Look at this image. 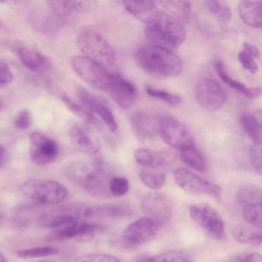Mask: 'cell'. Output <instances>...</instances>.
I'll use <instances>...</instances> for the list:
<instances>
[{
    "instance_id": "obj_12",
    "label": "cell",
    "mask_w": 262,
    "mask_h": 262,
    "mask_svg": "<svg viewBox=\"0 0 262 262\" xmlns=\"http://www.w3.org/2000/svg\"><path fill=\"white\" fill-rule=\"evenodd\" d=\"M194 91L199 104L208 111L218 110L226 99L225 93L220 83L210 77L200 78L196 83Z\"/></svg>"
},
{
    "instance_id": "obj_40",
    "label": "cell",
    "mask_w": 262,
    "mask_h": 262,
    "mask_svg": "<svg viewBox=\"0 0 262 262\" xmlns=\"http://www.w3.org/2000/svg\"><path fill=\"white\" fill-rule=\"evenodd\" d=\"M74 262H120L115 256L107 254H85L77 257Z\"/></svg>"
},
{
    "instance_id": "obj_2",
    "label": "cell",
    "mask_w": 262,
    "mask_h": 262,
    "mask_svg": "<svg viewBox=\"0 0 262 262\" xmlns=\"http://www.w3.org/2000/svg\"><path fill=\"white\" fill-rule=\"evenodd\" d=\"M67 177L90 194L103 196L110 190L108 174L100 160L78 161L71 164L66 169Z\"/></svg>"
},
{
    "instance_id": "obj_27",
    "label": "cell",
    "mask_w": 262,
    "mask_h": 262,
    "mask_svg": "<svg viewBox=\"0 0 262 262\" xmlns=\"http://www.w3.org/2000/svg\"><path fill=\"white\" fill-rule=\"evenodd\" d=\"M232 234L237 241L243 244L262 245V230L252 226H236L233 229Z\"/></svg>"
},
{
    "instance_id": "obj_37",
    "label": "cell",
    "mask_w": 262,
    "mask_h": 262,
    "mask_svg": "<svg viewBox=\"0 0 262 262\" xmlns=\"http://www.w3.org/2000/svg\"><path fill=\"white\" fill-rule=\"evenodd\" d=\"M153 262H192L190 256L185 252L172 250L152 257Z\"/></svg>"
},
{
    "instance_id": "obj_14",
    "label": "cell",
    "mask_w": 262,
    "mask_h": 262,
    "mask_svg": "<svg viewBox=\"0 0 262 262\" xmlns=\"http://www.w3.org/2000/svg\"><path fill=\"white\" fill-rule=\"evenodd\" d=\"M85 122H78L70 129L69 137L74 146L88 154L97 153L100 148L99 138L91 126Z\"/></svg>"
},
{
    "instance_id": "obj_18",
    "label": "cell",
    "mask_w": 262,
    "mask_h": 262,
    "mask_svg": "<svg viewBox=\"0 0 262 262\" xmlns=\"http://www.w3.org/2000/svg\"><path fill=\"white\" fill-rule=\"evenodd\" d=\"M130 123L134 134L142 141L151 139L159 132V116L148 112L134 113L130 116Z\"/></svg>"
},
{
    "instance_id": "obj_33",
    "label": "cell",
    "mask_w": 262,
    "mask_h": 262,
    "mask_svg": "<svg viewBox=\"0 0 262 262\" xmlns=\"http://www.w3.org/2000/svg\"><path fill=\"white\" fill-rule=\"evenodd\" d=\"M58 253L59 250L56 248L41 246L19 250L17 252V255L22 258H33L56 255Z\"/></svg>"
},
{
    "instance_id": "obj_17",
    "label": "cell",
    "mask_w": 262,
    "mask_h": 262,
    "mask_svg": "<svg viewBox=\"0 0 262 262\" xmlns=\"http://www.w3.org/2000/svg\"><path fill=\"white\" fill-rule=\"evenodd\" d=\"M107 91L113 100L123 108L131 107L137 98V91L134 84L117 73H113Z\"/></svg>"
},
{
    "instance_id": "obj_13",
    "label": "cell",
    "mask_w": 262,
    "mask_h": 262,
    "mask_svg": "<svg viewBox=\"0 0 262 262\" xmlns=\"http://www.w3.org/2000/svg\"><path fill=\"white\" fill-rule=\"evenodd\" d=\"M178 185L184 190L193 194H208L217 197L222 189L218 185L201 178L185 168H178L174 172Z\"/></svg>"
},
{
    "instance_id": "obj_28",
    "label": "cell",
    "mask_w": 262,
    "mask_h": 262,
    "mask_svg": "<svg viewBox=\"0 0 262 262\" xmlns=\"http://www.w3.org/2000/svg\"><path fill=\"white\" fill-rule=\"evenodd\" d=\"M180 159L186 165L195 170L204 172L206 169V163L201 151L195 146L180 150Z\"/></svg>"
},
{
    "instance_id": "obj_47",
    "label": "cell",
    "mask_w": 262,
    "mask_h": 262,
    "mask_svg": "<svg viewBox=\"0 0 262 262\" xmlns=\"http://www.w3.org/2000/svg\"><path fill=\"white\" fill-rule=\"evenodd\" d=\"M0 165L2 168L7 160V151L5 147L1 145L0 148Z\"/></svg>"
},
{
    "instance_id": "obj_16",
    "label": "cell",
    "mask_w": 262,
    "mask_h": 262,
    "mask_svg": "<svg viewBox=\"0 0 262 262\" xmlns=\"http://www.w3.org/2000/svg\"><path fill=\"white\" fill-rule=\"evenodd\" d=\"M77 96L87 110L101 118L111 132H114L118 129L114 115L103 100L83 88L78 90Z\"/></svg>"
},
{
    "instance_id": "obj_36",
    "label": "cell",
    "mask_w": 262,
    "mask_h": 262,
    "mask_svg": "<svg viewBox=\"0 0 262 262\" xmlns=\"http://www.w3.org/2000/svg\"><path fill=\"white\" fill-rule=\"evenodd\" d=\"M139 176L144 184L153 189L161 188L165 181V174L160 172L143 171L139 173Z\"/></svg>"
},
{
    "instance_id": "obj_4",
    "label": "cell",
    "mask_w": 262,
    "mask_h": 262,
    "mask_svg": "<svg viewBox=\"0 0 262 262\" xmlns=\"http://www.w3.org/2000/svg\"><path fill=\"white\" fill-rule=\"evenodd\" d=\"M20 193L26 198L37 203L54 205L63 202L68 190L60 183L51 180L30 179L20 186Z\"/></svg>"
},
{
    "instance_id": "obj_1",
    "label": "cell",
    "mask_w": 262,
    "mask_h": 262,
    "mask_svg": "<svg viewBox=\"0 0 262 262\" xmlns=\"http://www.w3.org/2000/svg\"><path fill=\"white\" fill-rule=\"evenodd\" d=\"M145 23V35L151 45L171 51L185 38L183 24L169 13L156 10Z\"/></svg>"
},
{
    "instance_id": "obj_30",
    "label": "cell",
    "mask_w": 262,
    "mask_h": 262,
    "mask_svg": "<svg viewBox=\"0 0 262 262\" xmlns=\"http://www.w3.org/2000/svg\"><path fill=\"white\" fill-rule=\"evenodd\" d=\"M61 100L67 107L74 115L89 124H96L98 120L90 111L77 104L68 95H62Z\"/></svg>"
},
{
    "instance_id": "obj_24",
    "label": "cell",
    "mask_w": 262,
    "mask_h": 262,
    "mask_svg": "<svg viewBox=\"0 0 262 262\" xmlns=\"http://www.w3.org/2000/svg\"><path fill=\"white\" fill-rule=\"evenodd\" d=\"M215 68L220 79L229 86L242 93L249 99H254L258 97L262 93L259 87L249 88L244 83L232 79L226 71L224 65L220 61L215 63Z\"/></svg>"
},
{
    "instance_id": "obj_3",
    "label": "cell",
    "mask_w": 262,
    "mask_h": 262,
    "mask_svg": "<svg viewBox=\"0 0 262 262\" xmlns=\"http://www.w3.org/2000/svg\"><path fill=\"white\" fill-rule=\"evenodd\" d=\"M138 65L150 75L163 77L180 74L182 63L171 51L153 45L143 46L135 54Z\"/></svg>"
},
{
    "instance_id": "obj_42",
    "label": "cell",
    "mask_w": 262,
    "mask_h": 262,
    "mask_svg": "<svg viewBox=\"0 0 262 262\" xmlns=\"http://www.w3.org/2000/svg\"><path fill=\"white\" fill-rule=\"evenodd\" d=\"M238 58L243 68L251 73L255 74L258 71V67L254 58L243 50L238 53Z\"/></svg>"
},
{
    "instance_id": "obj_20",
    "label": "cell",
    "mask_w": 262,
    "mask_h": 262,
    "mask_svg": "<svg viewBox=\"0 0 262 262\" xmlns=\"http://www.w3.org/2000/svg\"><path fill=\"white\" fill-rule=\"evenodd\" d=\"M131 213L132 210L128 205L124 204H117L85 208L84 216L87 217L97 216L116 220L127 217Z\"/></svg>"
},
{
    "instance_id": "obj_34",
    "label": "cell",
    "mask_w": 262,
    "mask_h": 262,
    "mask_svg": "<svg viewBox=\"0 0 262 262\" xmlns=\"http://www.w3.org/2000/svg\"><path fill=\"white\" fill-rule=\"evenodd\" d=\"M208 9L222 22L228 21L231 18L232 13L230 8L215 0H208L204 2Z\"/></svg>"
},
{
    "instance_id": "obj_52",
    "label": "cell",
    "mask_w": 262,
    "mask_h": 262,
    "mask_svg": "<svg viewBox=\"0 0 262 262\" xmlns=\"http://www.w3.org/2000/svg\"><path fill=\"white\" fill-rule=\"evenodd\" d=\"M35 262H52V261H49V260H40V261H35Z\"/></svg>"
},
{
    "instance_id": "obj_50",
    "label": "cell",
    "mask_w": 262,
    "mask_h": 262,
    "mask_svg": "<svg viewBox=\"0 0 262 262\" xmlns=\"http://www.w3.org/2000/svg\"><path fill=\"white\" fill-rule=\"evenodd\" d=\"M262 127V112H257L254 115Z\"/></svg>"
},
{
    "instance_id": "obj_10",
    "label": "cell",
    "mask_w": 262,
    "mask_h": 262,
    "mask_svg": "<svg viewBox=\"0 0 262 262\" xmlns=\"http://www.w3.org/2000/svg\"><path fill=\"white\" fill-rule=\"evenodd\" d=\"M103 229L100 225L79 220L64 227L54 229L47 236L48 241L73 239L90 242Z\"/></svg>"
},
{
    "instance_id": "obj_25",
    "label": "cell",
    "mask_w": 262,
    "mask_h": 262,
    "mask_svg": "<svg viewBox=\"0 0 262 262\" xmlns=\"http://www.w3.org/2000/svg\"><path fill=\"white\" fill-rule=\"evenodd\" d=\"M169 14L183 24H187L191 11V2L189 1H160L159 2Z\"/></svg>"
},
{
    "instance_id": "obj_11",
    "label": "cell",
    "mask_w": 262,
    "mask_h": 262,
    "mask_svg": "<svg viewBox=\"0 0 262 262\" xmlns=\"http://www.w3.org/2000/svg\"><path fill=\"white\" fill-rule=\"evenodd\" d=\"M30 156L36 165L50 164L57 159L59 147L54 140L38 132H33L29 137Z\"/></svg>"
},
{
    "instance_id": "obj_19",
    "label": "cell",
    "mask_w": 262,
    "mask_h": 262,
    "mask_svg": "<svg viewBox=\"0 0 262 262\" xmlns=\"http://www.w3.org/2000/svg\"><path fill=\"white\" fill-rule=\"evenodd\" d=\"M17 52L22 64L32 72L42 73L50 68L49 59L35 49L21 47Z\"/></svg>"
},
{
    "instance_id": "obj_29",
    "label": "cell",
    "mask_w": 262,
    "mask_h": 262,
    "mask_svg": "<svg viewBox=\"0 0 262 262\" xmlns=\"http://www.w3.org/2000/svg\"><path fill=\"white\" fill-rule=\"evenodd\" d=\"M236 198L242 206L262 203V188L251 184L241 186L237 190Z\"/></svg>"
},
{
    "instance_id": "obj_45",
    "label": "cell",
    "mask_w": 262,
    "mask_h": 262,
    "mask_svg": "<svg viewBox=\"0 0 262 262\" xmlns=\"http://www.w3.org/2000/svg\"><path fill=\"white\" fill-rule=\"evenodd\" d=\"M243 51L253 58H257L260 56V53L259 50L255 46L248 42L244 43Z\"/></svg>"
},
{
    "instance_id": "obj_23",
    "label": "cell",
    "mask_w": 262,
    "mask_h": 262,
    "mask_svg": "<svg viewBox=\"0 0 262 262\" xmlns=\"http://www.w3.org/2000/svg\"><path fill=\"white\" fill-rule=\"evenodd\" d=\"M134 157L139 164L156 169L168 164V156L165 152L147 148H139L134 152Z\"/></svg>"
},
{
    "instance_id": "obj_48",
    "label": "cell",
    "mask_w": 262,
    "mask_h": 262,
    "mask_svg": "<svg viewBox=\"0 0 262 262\" xmlns=\"http://www.w3.org/2000/svg\"><path fill=\"white\" fill-rule=\"evenodd\" d=\"M245 254L234 255L222 262H244Z\"/></svg>"
},
{
    "instance_id": "obj_21",
    "label": "cell",
    "mask_w": 262,
    "mask_h": 262,
    "mask_svg": "<svg viewBox=\"0 0 262 262\" xmlns=\"http://www.w3.org/2000/svg\"><path fill=\"white\" fill-rule=\"evenodd\" d=\"M84 210L77 206H69L61 209L50 216L44 223L45 227L52 229H58L80 220L84 215Z\"/></svg>"
},
{
    "instance_id": "obj_9",
    "label": "cell",
    "mask_w": 262,
    "mask_h": 262,
    "mask_svg": "<svg viewBox=\"0 0 262 262\" xmlns=\"http://www.w3.org/2000/svg\"><path fill=\"white\" fill-rule=\"evenodd\" d=\"M191 218L212 236L222 239L225 235L224 222L219 212L206 203L193 205L189 208Z\"/></svg>"
},
{
    "instance_id": "obj_7",
    "label": "cell",
    "mask_w": 262,
    "mask_h": 262,
    "mask_svg": "<svg viewBox=\"0 0 262 262\" xmlns=\"http://www.w3.org/2000/svg\"><path fill=\"white\" fill-rule=\"evenodd\" d=\"M71 64L75 73L84 81L96 89L107 90L113 73L105 67L84 55L74 57Z\"/></svg>"
},
{
    "instance_id": "obj_51",
    "label": "cell",
    "mask_w": 262,
    "mask_h": 262,
    "mask_svg": "<svg viewBox=\"0 0 262 262\" xmlns=\"http://www.w3.org/2000/svg\"><path fill=\"white\" fill-rule=\"evenodd\" d=\"M0 262H7L5 257L1 254L0 257Z\"/></svg>"
},
{
    "instance_id": "obj_26",
    "label": "cell",
    "mask_w": 262,
    "mask_h": 262,
    "mask_svg": "<svg viewBox=\"0 0 262 262\" xmlns=\"http://www.w3.org/2000/svg\"><path fill=\"white\" fill-rule=\"evenodd\" d=\"M123 2L129 13L145 22L156 11V2L154 1H124Z\"/></svg>"
},
{
    "instance_id": "obj_6",
    "label": "cell",
    "mask_w": 262,
    "mask_h": 262,
    "mask_svg": "<svg viewBox=\"0 0 262 262\" xmlns=\"http://www.w3.org/2000/svg\"><path fill=\"white\" fill-rule=\"evenodd\" d=\"M159 133L168 145L180 150L195 146L193 136L189 128L177 118L159 115Z\"/></svg>"
},
{
    "instance_id": "obj_8",
    "label": "cell",
    "mask_w": 262,
    "mask_h": 262,
    "mask_svg": "<svg viewBox=\"0 0 262 262\" xmlns=\"http://www.w3.org/2000/svg\"><path fill=\"white\" fill-rule=\"evenodd\" d=\"M162 225L145 216L128 225L123 231L121 241L124 246L134 248L150 241L157 234Z\"/></svg>"
},
{
    "instance_id": "obj_15",
    "label": "cell",
    "mask_w": 262,
    "mask_h": 262,
    "mask_svg": "<svg viewBox=\"0 0 262 262\" xmlns=\"http://www.w3.org/2000/svg\"><path fill=\"white\" fill-rule=\"evenodd\" d=\"M141 207L146 216L150 217L163 225L170 219L172 205L169 198L162 193L150 192L142 200Z\"/></svg>"
},
{
    "instance_id": "obj_22",
    "label": "cell",
    "mask_w": 262,
    "mask_h": 262,
    "mask_svg": "<svg viewBox=\"0 0 262 262\" xmlns=\"http://www.w3.org/2000/svg\"><path fill=\"white\" fill-rule=\"evenodd\" d=\"M241 19L247 25L255 28L262 27V2L244 1L238 5Z\"/></svg>"
},
{
    "instance_id": "obj_39",
    "label": "cell",
    "mask_w": 262,
    "mask_h": 262,
    "mask_svg": "<svg viewBox=\"0 0 262 262\" xmlns=\"http://www.w3.org/2000/svg\"><path fill=\"white\" fill-rule=\"evenodd\" d=\"M129 184L123 177L116 176L112 178L110 183V191L115 196H122L128 191Z\"/></svg>"
},
{
    "instance_id": "obj_49",
    "label": "cell",
    "mask_w": 262,
    "mask_h": 262,
    "mask_svg": "<svg viewBox=\"0 0 262 262\" xmlns=\"http://www.w3.org/2000/svg\"><path fill=\"white\" fill-rule=\"evenodd\" d=\"M136 262H153V260L152 257L142 254L137 257Z\"/></svg>"
},
{
    "instance_id": "obj_43",
    "label": "cell",
    "mask_w": 262,
    "mask_h": 262,
    "mask_svg": "<svg viewBox=\"0 0 262 262\" xmlns=\"http://www.w3.org/2000/svg\"><path fill=\"white\" fill-rule=\"evenodd\" d=\"M66 4L70 10L80 12H87L93 6V2L88 1H65Z\"/></svg>"
},
{
    "instance_id": "obj_32",
    "label": "cell",
    "mask_w": 262,
    "mask_h": 262,
    "mask_svg": "<svg viewBox=\"0 0 262 262\" xmlns=\"http://www.w3.org/2000/svg\"><path fill=\"white\" fill-rule=\"evenodd\" d=\"M240 122L244 132L251 140L254 142L260 141L262 127L254 115L242 116Z\"/></svg>"
},
{
    "instance_id": "obj_46",
    "label": "cell",
    "mask_w": 262,
    "mask_h": 262,
    "mask_svg": "<svg viewBox=\"0 0 262 262\" xmlns=\"http://www.w3.org/2000/svg\"><path fill=\"white\" fill-rule=\"evenodd\" d=\"M244 262H262V255L256 252L245 254Z\"/></svg>"
},
{
    "instance_id": "obj_38",
    "label": "cell",
    "mask_w": 262,
    "mask_h": 262,
    "mask_svg": "<svg viewBox=\"0 0 262 262\" xmlns=\"http://www.w3.org/2000/svg\"><path fill=\"white\" fill-rule=\"evenodd\" d=\"M250 159L254 168L262 177V141L255 142L252 145Z\"/></svg>"
},
{
    "instance_id": "obj_31",
    "label": "cell",
    "mask_w": 262,
    "mask_h": 262,
    "mask_svg": "<svg viewBox=\"0 0 262 262\" xmlns=\"http://www.w3.org/2000/svg\"><path fill=\"white\" fill-rule=\"evenodd\" d=\"M243 215L251 226L262 230V203L243 206Z\"/></svg>"
},
{
    "instance_id": "obj_44",
    "label": "cell",
    "mask_w": 262,
    "mask_h": 262,
    "mask_svg": "<svg viewBox=\"0 0 262 262\" xmlns=\"http://www.w3.org/2000/svg\"><path fill=\"white\" fill-rule=\"evenodd\" d=\"M14 79L13 73L8 64L4 60L0 62V85H6L11 83Z\"/></svg>"
},
{
    "instance_id": "obj_35",
    "label": "cell",
    "mask_w": 262,
    "mask_h": 262,
    "mask_svg": "<svg viewBox=\"0 0 262 262\" xmlns=\"http://www.w3.org/2000/svg\"><path fill=\"white\" fill-rule=\"evenodd\" d=\"M145 91L150 96L163 101L171 106H177L182 101L181 97L179 96L164 90L156 89L150 86H146Z\"/></svg>"
},
{
    "instance_id": "obj_5",
    "label": "cell",
    "mask_w": 262,
    "mask_h": 262,
    "mask_svg": "<svg viewBox=\"0 0 262 262\" xmlns=\"http://www.w3.org/2000/svg\"><path fill=\"white\" fill-rule=\"evenodd\" d=\"M77 42L85 56L105 68L114 64L116 55L113 48L97 32L89 30L83 31L78 35Z\"/></svg>"
},
{
    "instance_id": "obj_41",
    "label": "cell",
    "mask_w": 262,
    "mask_h": 262,
    "mask_svg": "<svg viewBox=\"0 0 262 262\" xmlns=\"http://www.w3.org/2000/svg\"><path fill=\"white\" fill-rule=\"evenodd\" d=\"M32 123L31 112L27 109L20 111L14 120V126L18 129L25 130L29 128Z\"/></svg>"
}]
</instances>
